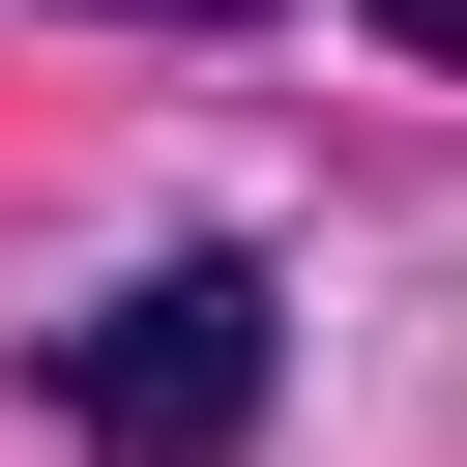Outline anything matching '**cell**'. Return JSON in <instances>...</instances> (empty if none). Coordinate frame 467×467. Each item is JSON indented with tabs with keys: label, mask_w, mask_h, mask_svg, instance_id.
<instances>
[{
	"label": "cell",
	"mask_w": 467,
	"mask_h": 467,
	"mask_svg": "<svg viewBox=\"0 0 467 467\" xmlns=\"http://www.w3.org/2000/svg\"><path fill=\"white\" fill-rule=\"evenodd\" d=\"M29 409H58L88 467H263V409H292V292H263L234 234H175L146 292H88V321L29 350Z\"/></svg>",
	"instance_id": "6da1fadb"
},
{
	"label": "cell",
	"mask_w": 467,
	"mask_h": 467,
	"mask_svg": "<svg viewBox=\"0 0 467 467\" xmlns=\"http://www.w3.org/2000/svg\"><path fill=\"white\" fill-rule=\"evenodd\" d=\"M379 29H409V58H467V0H379Z\"/></svg>",
	"instance_id": "7a4b0ae2"
}]
</instances>
